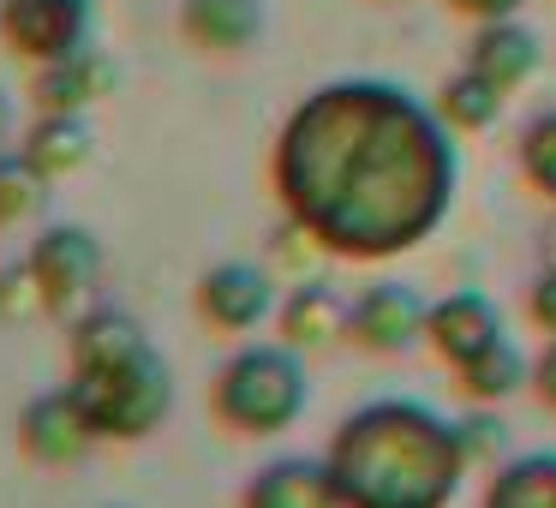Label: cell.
I'll return each instance as SVG.
<instances>
[{
  "instance_id": "cb8c5ba5",
  "label": "cell",
  "mask_w": 556,
  "mask_h": 508,
  "mask_svg": "<svg viewBox=\"0 0 556 508\" xmlns=\"http://www.w3.org/2000/svg\"><path fill=\"white\" fill-rule=\"evenodd\" d=\"M527 312H532V323L544 329V335H556V269L544 264V276L527 288Z\"/></svg>"
},
{
  "instance_id": "f1b7e54d",
  "label": "cell",
  "mask_w": 556,
  "mask_h": 508,
  "mask_svg": "<svg viewBox=\"0 0 556 508\" xmlns=\"http://www.w3.org/2000/svg\"><path fill=\"white\" fill-rule=\"evenodd\" d=\"M0 233H7V221H0Z\"/></svg>"
},
{
  "instance_id": "8fae6325",
  "label": "cell",
  "mask_w": 556,
  "mask_h": 508,
  "mask_svg": "<svg viewBox=\"0 0 556 508\" xmlns=\"http://www.w3.org/2000/svg\"><path fill=\"white\" fill-rule=\"evenodd\" d=\"M114 90V66L102 49H78L66 61L30 66V102L37 114H90Z\"/></svg>"
},
{
  "instance_id": "d6986e66",
  "label": "cell",
  "mask_w": 556,
  "mask_h": 508,
  "mask_svg": "<svg viewBox=\"0 0 556 508\" xmlns=\"http://www.w3.org/2000/svg\"><path fill=\"white\" fill-rule=\"evenodd\" d=\"M54 198V180L25 156V150H0V221L7 228H25L49 209Z\"/></svg>"
},
{
  "instance_id": "484cf974",
  "label": "cell",
  "mask_w": 556,
  "mask_h": 508,
  "mask_svg": "<svg viewBox=\"0 0 556 508\" xmlns=\"http://www.w3.org/2000/svg\"><path fill=\"white\" fill-rule=\"evenodd\" d=\"M532 389H539V401L556 412V335L544 341V353H539V365H532Z\"/></svg>"
},
{
  "instance_id": "8992f818",
  "label": "cell",
  "mask_w": 556,
  "mask_h": 508,
  "mask_svg": "<svg viewBox=\"0 0 556 508\" xmlns=\"http://www.w3.org/2000/svg\"><path fill=\"white\" fill-rule=\"evenodd\" d=\"M30 276H37L42 300H49V317H66L97 293L102 281V240L85 228V221H54L30 240L25 252Z\"/></svg>"
},
{
  "instance_id": "e0dca14e",
  "label": "cell",
  "mask_w": 556,
  "mask_h": 508,
  "mask_svg": "<svg viewBox=\"0 0 556 508\" xmlns=\"http://www.w3.org/2000/svg\"><path fill=\"white\" fill-rule=\"evenodd\" d=\"M479 508H556V448H532V455H508L491 472Z\"/></svg>"
},
{
  "instance_id": "ffe728a7",
  "label": "cell",
  "mask_w": 556,
  "mask_h": 508,
  "mask_svg": "<svg viewBox=\"0 0 556 508\" xmlns=\"http://www.w3.org/2000/svg\"><path fill=\"white\" fill-rule=\"evenodd\" d=\"M455 383L467 389L472 407H496V401H508L520 383H532V365H527V353H520L515 341H496L484 359H472L467 371H455Z\"/></svg>"
},
{
  "instance_id": "52a82bcc",
  "label": "cell",
  "mask_w": 556,
  "mask_h": 508,
  "mask_svg": "<svg viewBox=\"0 0 556 508\" xmlns=\"http://www.w3.org/2000/svg\"><path fill=\"white\" fill-rule=\"evenodd\" d=\"M198 317L222 335H252L264 317H276L281 293H276V276L264 264H245V257H228V264H210L198 276V293H192Z\"/></svg>"
},
{
  "instance_id": "7402d4cb",
  "label": "cell",
  "mask_w": 556,
  "mask_h": 508,
  "mask_svg": "<svg viewBox=\"0 0 556 508\" xmlns=\"http://www.w3.org/2000/svg\"><path fill=\"white\" fill-rule=\"evenodd\" d=\"M0 317H7V323H13V317H49V300H42V288H37L25 257L0 269Z\"/></svg>"
},
{
  "instance_id": "6da1fadb",
  "label": "cell",
  "mask_w": 556,
  "mask_h": 508,
  "mask_svg": "<svg viewBox=\"0 0 556 508\" xmlns=\"http://www.w3.org/2000/svg\"><path fill=\"white\" fill-rule=\"evenodd\" d=\"M269 192L324 257L389 264L425 245L455 209V126L395 78H329L281 120Z\"/></svg>"
},
{
  "instance_id": "9a60e30c",
  "label": "cell",
  "mask_w": 556,
  "mask_h": 508,
  "mask_svg": "<svg viewBox=\"0 0 556 508\" xmlns=\"http://www.w3.org/2000/svg\"><path fill=\"white\" fill-rule=\"evenodd\" d=\"M180 37L198 54H245L264 37V0H180Z\"/></svg>"
},
{
  "instance_id": "277c9868",
  "label": "cell",
  "mask_w": 556,
  "mask_h": 508,
  "mask_svg": "<svg viewBox=\"0 0 556 508\" xmlns=\"http://www.w3.org/2000/svg\"><path fill=\"white\" fill-rule=\"evenodd\" d=\"M305 407H312V377H305V353L288 341H245L222 359L210 383V412L233 436H281L305 419Z\"/></svg>"
},
{
  "instance_id": "3957f363",
  "label": "cell",
  "mask_w": 556,
  "mask_h": 508,
  "mask_svg": "<svg viewBox=\"0 0 556 508\" xmlns=\"http://www.w3.org/2000/svg\"><path fill=\"white\" fill-rule=\"evenodd\" d=\"M66 389L90 412L102 443H144L174 412V371L156 353L132 312L121 305H90L73 317L66 335Z\"/></svg>"
},
{
  "instance_id": "4316f807",
  "label": "cell",
  "mask_w": 556,
  "mask_h": 508,
  "mask_svg": "<svg viewBox=\"0 0 556 508\" xmlns=\"http://www.w3.org/2000/svg\"><path fill=\"white\" fill-rule=\"evenodd\" d=\"M7 138H13V97L0 90V150H7Z\"/></svg>"
},
{
  "instance_id": "2e32d148",
  "label": "cell",
  "mask_w": 556,
  "mask_h": 508,
  "mask_svg": "<svg viewBox=\"0 0 556 508\" xmlns=\"http://www.w3.org/2000/svg\"><path fill=\"white\" fill-rule=\"evenodd\" d=\"M18 150H25L49 180H73V174L97 156V126H90V114H37Z\"/></svg>"
},
{
  "instance_id": "30bf717a",
  "label": "cell",
  "mask_w": 556,
  "mask_h": 508,
  "mask_svg": "<svg viewBox=\"0 0 556 508\" xmlns=\"http://www.w3.org/2000/svg\"><path fill=\"white\" fill-rule=\"evenodd\" d=\"M496 341H508V329H503V312H496L484 293L460 288V293H443V300L431 305V335H425V347H431L448 371H467V365L484 359Z\"/></svg>"
},
{
  "instance_id": "44dd1931",
  "label": "cell",
  "mask_w": 556,
  "mask_h": 508,
  "mask_svg": "<svg viewBox=\"0 0 556 508\" xmlns=\"http://www.w3.org/2000/svg\"><path fill=\"white\" fill-rule=\"evenodd\" d=\"M520 174H527V186L544 204H556V109H544L520 132Z\"/></svg>"
},
{
  "instance_id": "d4e9b609",
  "label": "cell",
  "mask_w": 556,
  "mask_h": 508,
  "mask_svg": "<svg viewBox=\"0 0 556 508\" xmlns=\"http://www.w3.org/2000/svg\"><path fill=\"white\" fill-rule=\"evenodd\" d=\"M443 7L460 18H472V25H491V18H520L527 0H443Z\"/></svg>"
},
{
  "instance_id": "5b68a950",
  "label": "cell",
  "mask_w": 556,
  "mask_h": 508,
  "mask_svg": "<svg viewBox=\"0 0 556 508\" xmlns=\"http://www.w3.org/2000/svg\"><path fill=\"white\" fill-rule=\"evenodd\" d=\"M97 0H0V42L25 66H49L90 49Z\"/></svg>"
},
{
  "instance_id": "ac0fdd59",
  "label": "cell",
  "mask_w": 556,
  "mask_h": 508,
  "mask_svg": "<svg viewBox=\"0 0 556 508\" xmlns=\"http://www.w3.org/2000/svg\"><path fill=\"white\" fill-rule=\"evenodd\" d=\"M503 90L491 85L484 73H472V66H460V73L443 78V90H437V114H443L455 132H491L496 120H503Z\"/></svg>"
},
{
  "instance_id": "7c38bea8",
  "label": "cell",
  "mask_w": 556,
  "mask_h": 508,
  "mask_svg": "<svg viewBox=\"0 0 556 508\" xmlns=\"http://www.w3.org/2000/svg\"><path fill=\"white\" fill-rule=\"evenodd\" d=\"M539 61H544V42L527 18H491V25H479L467 42V66L491 78L503 97H515L520 85H532Z\"/></svg>"
},
{
  "instance_id": "603a6c76",
  "label": "cell",
  "mask_w": 556,
  "mask_h": 508,
  "mask_svg": "<svg viewBox=\"0 0 556 508\" xmlns=\"http://www.w3.org/2000/svg\"><path fill=\"white\" fill-rule=\"evenodd\" d=\"M455 431H460V448H467L472 467L508 448V424L496 419V407H479V412H467V419H455Z\"/></svg>"
},
{
  "instance_id": "f546056e",
  "label": "cell",
  "mask_w": 556,
  "mask_h": 508,
  "mask_svg": "<svg viewBox=\"0 0 556 508\" xmlns=\"http://www.w3.org/2000/svg\"><path fill=\"white\" fill-rule=\"evenodd\" d=\"M114 508H121V503H114Z\"/></svg>"
},
{
  "instance_id": "83f0119b",
  "label": "cell",
  "mask_w": 556,
  "mask_h": 508,
  "mask_svg": "<svg viewBox=\"0 0 556 508\" xmlns=\"http://www.w3.org/2000/svg\"><path fill=\"white\" fill-rule=\"evenodd\" d=\"M544 264L556 269V221H551V233H544Z\"/></svg>"
},
{
  "instance_id": "5bb4252c",
  "label": "cell",
  "mask_w": 556,
  "mask_h": 508,
  "mask_svg": "<svg viewBox=\"0 0 556 508\" xmlns=\"http://www.w3.org/2000/svg\"><path fill=\"white\" fill-rule=\"evenodd\" d=\"M276 329H281L288 347L324 353V347H336V341H348L353 300H341L329 281H300V288H288V300L276 305Z\"/></svg>"
},
{
  "instance_id": "7a4b0ae2",
  "label": "cell",
  "mask_w": 556,
  "mask_h": 508,
  "mask_svg": "<svg viewBox=\"0 0 556 508\" xmlns=\"http://www.w3.org/2000/svg\"><path fill=\"white\" fill-rule=\"evenodd\" d=\"M324 460L341 508H448L472 467L455 419L413 395H377L353 407Z\"/></svg>"
},
{
  "instance_id": "4fadbf2b",
  "label": "cell",
  "mask_w": 556,
  "mask_h": 508,
  "mask_svg": "<svg viewBox=\"0 0 556 508\" xmlns=\"http://www.w3.org/2000/svg\"><path fill=\"white\" fill-rule=\"evenodd\" d=\"M240 508H341V496L324 455H281L252 472V484L240 491Z\"/></svg>"
},
{
  "instance_id": "9c48e42d",
  "label": "cell",
  "mask_w": 556,
  "mask_h": 508,
  "mask_svg": "<svg viewBox=\"0 0 556 508\" xmlns=\"http://www.w3.org/2000/svg\"><path fill=\"white\" fill-rule=\"evenodd\" d=\"M97 424L78 407L73 389H42V395L25 401L18 412V448H25L37 467H78V460L97 448Z\"/></svg>"
},
{
  "instance_id": "ba28073f",
  "label": "cell",
  "mask_w": 556,
  "mask_h": 508,
  "mask_svg": "<svg viewBox=\"0 0 556 508\" xmlns=\"http://www.w3.org/2000/svg\"><path fill=\"white\" fill-rule=\"evenodd\" d=\"M431 305L413 281H371V288L353 300V329L348 341L365 353H407L431 335Z\"/></svg>"
}]
</instances>
